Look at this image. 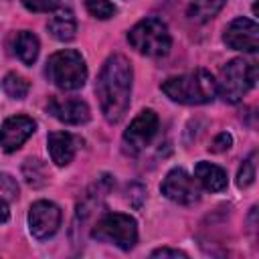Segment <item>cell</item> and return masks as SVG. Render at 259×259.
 I'll return each instance as SVG.
<instances>
[{
	"mask_svg": "<svg viewBox=\"0 0 259 259\" xmlns=\"http://www.w3.org/2000/svg\"><path fill=\"white\" fill-rule=\"evenodd\" d=\"M95 91L103 117L109 123H117L127 111L132 93V65L123 55H111L105 61Z\"/></svg>",
	"mask_w": 259,
	"mask_h": 259,
	"instance_id": "obj_1",
	"label": "cell"
},
{
	"mask_svg": "<svg viewBox=\"0 0 259 259\" xmlns=\"http://www.w3.org/2000/svg\"><path fill=\"white\" fill-rule=\"evenodd\" d=\"M162 91L176 103L200 105V103H208L214 99L217 81L208 71L198 69L192 73H184V75L166 79L162 83Z\"/></svg>",
	"mask_w": 259,
	"mask_h": 259,
	"instance_id": "obj_2",
	"label": "cell"
},
{
	"mask_svg": "<svg viewBox=\"0 0 259 259\" xmlns=\"http://www.w3.org/2000/svg\"><path fill=\"white\" fill-rule=\"evenodd\" d=\"M45 73H47L49 81L63 91H75V89L83 87L85 79H87L85 61H83L81 53H77L73 49H65V51L51 55L47 61Z\"/></svg>",
	"mask_w": 259,
	"mask_h": 259,
	"instance_id": "obj_3",
	"label": "cell"
},
{
	"mask_svg": "<svg viewBox=\"0 0 259 259\" xmlns=\"http://www.w3.org/2000/svg\"><path fill=\"white\" fill-rule=\"evenodd\" d=\"M257 81V67L253 63H247L245 59H233L229 61L217 81V93L229 101L239 103L243 95L255 85Z\"/></svg>",
	"mask_w": 259,
	"mask_h": 259,
	"instance_id": "obj_4",
	"label": "cell"
},
{
	"mask_svg": "<svg viewBox=\"0 0 259 259\" xmlns=\"http://www.w3.org/2000/svg\"><path fill=\"white\" fill-rule=\"evenodd\" d=\"M127 40L140 55H146V57H164L168 55L172 45L168 26L160 18L140 20L127 32Z\"/></svg>",
	"mask_w": 259,
	"mask_h": 259,
	"instance_id": "obj_5",
	"label": "cell"
},
{
	"mask_svg": "<svg viewBox=\"0 0 259 259\" xmlns=\"http://www.w3.org/2000/svg\"><path fill=\"white\" fill-rule=\"evenodd\" d=\"M91 237L103 243H111L123 251H130L138 241V227L130 214L109 212L95 223Z\"/></svg>",
	"mask_w": 259,
	"mask_h": 259,
	"instance_id": "obj_6",
	"label": "cell"
},
{
	"mask_svg": "<svg viewBox=\"0 0 259 259\" xmlns=\"http://www.w3.org/2000/svg\"><path fill=\"white\" fill-rule=\"evenodd\" d=\"M158 132V115L152 109L140 111L123 134V146L130 154L142 152Z\"/></svg>",
	"mask_w": 259,
	"mask_h": 259,
	"instance_id": "obj_7",
	"label": "cell"
},
{
	"mask_svg": "<svg viewBox=\"0 0 259 259\" xmlns=\"http://www.w3.org/2000/svg\"><path fill=\"white\" fill-rule=\"evenodd\" d=\"M61 225V208L55 202L49 200H38L30 206L28 210V227L32 237L45 241L57 233Z\"/></svg>",
	"mask_w": 259,
	"mask_h": 259,
	"instance_id": "obj_8",
	"label": "cell"
},
{
	"mask_svg": "<svg viewBox=\"0 0 259 259\" xmlns=\"http://www.w3.org/2000/svg\"><path fill=\"white\" fill-rule=\"evenodd\" d=\"M223 40L235 49V51H243V53H255L259 49V26L255 20L251 18H235L223 34Z\"/></svg>",
	"mask_w": 259,
	"mask_h": 259,
	"instance_id": "obj_9",
	"label": "cell"
},
{
	"mask_svg": "<svg viewBox=\"0 0 259 259\" xmlns=\"http://www.w3.org/2000/svg\"><path fill=\"white\" fill-rule=\"evenodd\" d=\"M162 194L178 204H194L198 200V188L194 178H190L186 174V170L182 168H174L166 174L164 182H162Z\"/></svg>",
	"mask_w": 259,
	"mask_h": 259,
	"instance_id": "obj_10",
	"label": "cell"
},
{
	"mask_svg": "<svg viewBox=\"0 0 259 259\" xmlns=\"http://www.w3.org/2000/svg\"><path fill=\"white\" fill-rule=\"evenodd\" d=\"M34 132V121L26 115H12L0 127V146L4 152L18 150Z\"/></svg>",
	"mask_w": 259,
	"mask_h": 259,
	"instance_id": "obj_11",
	"label": "cell"
},
{
	"mask_svg": "<svg viewBox=\"0 0 259 259\" xmlns=\"http://www.w3.org/2000/svg\"><path fill=\"white\" fill-rule=\"evenodd\" d=\"M49 113L57 117L63 123L69 125H79L89 119V107L81 99H63V97H53L49 101Z\"/></svg>",
	"mask_w": 259,
	"mask_h": 259,
	"instance_id": "obj_12",
	"label": "cell"
},
{
	"mask_svg": "<svg viewBox=\"0 0 259 259\" xmlns=\"http://www.w3.org/2000/svg\"><path fill=\"white\" fill-rule=\"evenodd\" d=\"M47 148H49L51 160L57 166H67L73 160V156H75L77 138L71 136L69 132H53V134H49Z\"/></svg>",
	"mask_w": 259,
	"mask_h": 259,
	"instance_id": "obj_13",
	"label": "cell"
},
{
	"mask_svg": "<svg viewBox=\"0 0 259 259\" xmlns=\"http://www.w3.org/2000/svg\"><path fill=\"white\" fill-rule=\"evenodd\" d=\"M194 176L196 180L210 192H221L227 188V172L210 162H198L194 168Z\"/></svg>",
	"mask_w": 259,
	"mask_h": 259,
	"instance_id": "obj_14",
	"label": "cell"
},
{
	"mask_svg": "<svg viewBox=\"0 0 259 259\" xmlns=\"http://www.w3.org/2000/svg\"><path fill=\"white\" fill-rule=\"evenodd\" d=\"M47 28L57 40H71L77 32V22H75V16L69 8H59L49 18Z\"/></svg>",
	"mask_w": 259,
	"mask_h": 259,
	"instance_id": "obj_15",
	"label": "cell"
},
{
	"mask_svg": "<svg viewBox=\"0 0 259 259\" xmlns=\"http://www.w3.org/2000/svg\"><path fill=\"white\" fill-rule=\"evenodd\" d=\"M14 53L24 65H32L38 57V38L28 30H20L14 38Z\"/></svg>",
	"mask_w": 259,
	"mask_h": 259,
	"instance_id": "obj_16",
	"label": "cell"
},
{
	"mask_svg": "<svg viewBox=\"0 0 259 259\" xmlns=\"http://www.w3.org/2000/svg\"><path fill=\"white\" fill-rule=\"evenodd\" d=\"M225 2L227 0H192L186 14L192 22H206L223 10Z\"/></svg>",
	"mask_w": 259,
	"mask_h": 259,
	"instance_id": "obj_17",
	"label": "cell"
},
{
	"mask_svg": "<svg viewBox=\"0 0 259 259\" xmlns=\"http://www.w3.org/2000/svg\"><path fill=\"white\" fill-rule=\"evenodd\" d=\"M2 87H4L6 95L12 97V99H24L28 89H30L28 81L22 75H18V73H8L4 77V81H2Z\"/></svg>",
	"mask_w": 259,
	"mask_h": 259,
	"instance_id": "obj_18",
	"label": "cell"
},
{
	"mask_svg": "<svg viewBox=\"0 0 259 259\" xmlns=\"http://www.w3.org/2000/svg\"><path fill=\"white\" fill-rule=\"evenodd\" d=\"M255 158H257V154L251 152L249 158L243 160V164L239 168V174H237V186L239 188H247L249 184H253V180H255V166H257Z\"/></svg>",
	"mask_w": 259,
	"mask_h": 259,
	"instance_id": "obj_19",
	"label": "cell"
},
{
	"mask_svg": "<svg viewBox=\"0 0 259 259\" xmlns=\"http://www.w3.org/2000/svg\"><path fill=\"white\" fill-rule=\"evenodd\" d=\"M85 6L95 18H101V20L111 18L115 14V6L109 0H85Z\"/></svg>",
	"mask_w": 259,
	"mask_h": 259,
	"instance_id": "obj_20",
	"label": "cell"
},
{
	"mask_svg": "<svg viewBox=\"0 0 259 259\" xmlns=\"http://www.w3.org/2000/svg\"><path fill=\"white\" fill-rule=\"evenodd\" d=\"M20 2L30 12H51L59 4V0H20Z\"/></svg>",
	"mask_w": 259,
	"mask_h": 259,
	"instance_id": "obj_21",
	"label": "cell"
},
{
	"mask_svg": "<svg viewBox=\"0 0 259 259\" xmlns=\"http://www.w3.org/2000/svg\"><path fill=\"white\" fill-rule=\"evenodd\" d=\"M0 190L4 194H8L10 198L18 196V184H16V180L10 174H0Z\"/></svg>",
	"mask_w": 259,
	"mask_h": 259,
	"instance_id": "obj_22",
	"label": "cell"
},
{
	"mask_svg": "<svg viewBox=\"0 0 259 259\" xmlns=\"http://www.w3.org/2000/svg\"><path fill=\"white\" fill-rule=\"evenodd\" d=\"M231 146H233V136L227 134V132H223V134H219V136L212 140L210 152H225V150H229Z\"/></svg>",
	"mask_w": 259,
	"mask_h": 259,
	"instance_id": "obj_23",
	"label": "cell"
},
{
	"mask_svg": "<svg viewBox=\"0 0 259 259\" xmlns=\"http://www.w3.org/2000/svg\"><path fill=\"white\" fill-rule=\"evenodd\" d=\"M152 257H182V259H186V253H184V251H178V249L162 247V249H156V251L152 253Z\"/></svg>",
	"mask_w": 259,
	"mask_h": 259,
	"instance_id": "obj_24",
	"label": "cell"
},
{
	"mask_svg": "<svg viewBox=\"0 0 259 259\" xmlns=\"http://www.w3.org/2000/svg\"><path fill=\"white\" fill-rule=\"evenodd\" d=\"M8 204H6V200L4 198H0V223H4V221H8Z\"/></svg>",
	"mask_w": 259,
	"mask_h": 259,
	"instance_id": "obj_25",
	"label": "cell"
}]
</instances>
